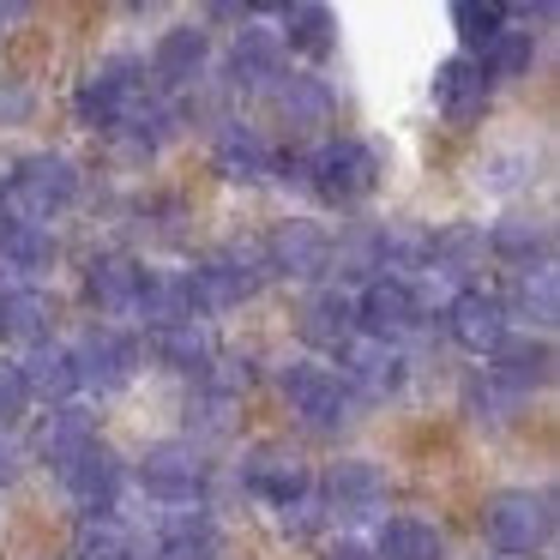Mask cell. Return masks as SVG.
<instances>
[{
  "label": "cell",
  "instance_id": "12",
  "mask_svg": "<svg viewBox=\"0 0 560 560\" xmlns=\"http://www.w3.org/2000/svg\"><path fill=\"white\" fill-rule=\"evenodd\" d=\"M488 380H494L506 398H524V392H542L555 380V343L548 338H530V331H506L488 355Z\"/></svg>",
  "mask_w": 560,
  "mask_h": 560
},
{
  "label": "cell",
  "instance_id": "36",
  "mask_svg": "<svg viewBox=\"0 0 560 560\" xmlns=\"http://www.w3.org/2000/svg\"><path fill=\"white\" fill-rule=\"evenodd\" d=\"M331 266H338V278H368V271L380 278V230H350L343 242H331L326 271Z\"/></svg>",
  "mask_w": 560,
  "mask_h": 560
},
{
  "label": "cell",
  "instance_id": "10",
  "mask_svg": "<svg viewBox=\"0 0 560 560\" xmlns=\"http://www.w3.org/2000/svg\"><path fill=\"white\" fill-rule=\"evenodd\" d=\"M67 355H73L79 386H91V392H121L127 380H133V368H139V343L127 338V331H115V326H91Z\"/></svg>",
  "mask_w": 560,
  "mask_h": 560
},
{
  "label": "cell",
  "instance_id": "7",
  "mask_svg": "<svg viewBox=\"0 0 560 560\" xmlns=\"http://www.w3.org/2000/svg\"><path fill=\"white\" fill-rule=\"evenodd\" d=\"M283 398H290V410L302 416L314 434H338L343 422H350V392L338 386V374H331L326 362H290L278 374Z\"/></svg>",
  "mask_w": 560,
  "mask_h": 560
},
{
  "label": "cell",
  "instance_id": "45",
  "mask_svg": "<svg viewBox=\"0 0 560 560\" xmlns=\"http://www.w3.org/2000/svg\"><path fill=\"white\" fill-rule=\"evenodd\" d=\"M0 295H7V290H0Z\"/></svg>",
  "mask_w": 560,
  "mask_h": 560
},
{
  "label": "cell",
  "instance_id": "19",
  "mask_svg": "<svg viewBox=\"0 0 560 560\" xmlns=\"http://www.w3.org/2000/svg\"><path fill=\"white\" fill-rule=\"evenodd\" d=\"M211 163H218V175H223V182H235V187H259V182L278 175V151H271L254 127H242V121H223L218 145H211Z\"/></svg>",
  "mask_w": 560,
  "mask_h": 560
},
{
  "label": "cell",
  "instance_id": "27",
  "mask_svg": "<svg viewBox=\"0 0 560 560\" xmlns=\"http://www.w3.org/2000/svg\"><path fill=\"white\" fill-rule=\"evenodd\" d=\"M488 254L506 259V266H518V271H542L548 254H555V235H548V223H536V218H500L494 230H488Z\"/></svg>",
  "mask_w": 560,
  "mask_h": 560
},
{
  "label": "cell",
  "instance_id": "28",
  "mask_svg": "<svg viewBox=\"0 0 560 560\" xmlns=\"http://www.w3.org/2000/svg\"><path fill=\"white\" fill-rule=\"evenodd\" d=\"M500 307H506V319L518 314V319H530L536 326V338H542L548 326L560 319V290H555V271H512V290L500 295Z\"/></svg>",
  "mask_w": 560,
  "mask_h": 560
},
{
  "label": "cell",
  "instance_id": "22",
  "mask_svg": "<svg viewBox=\"0 0 560 560\" xmlns=\"http://www.w3.org/2000/svg\"><path fill=\"white\" fill-rule=\"evenodd\" d=\"M295 331H302V343H314V350L338 355L355 343V314H350V295L343 290H314L302 302V314H295Z\"/></svg>",
  "mask_w": 560,
  "mask_h": 560
},
{
  "label": "cell",
  "instance_id": "24",
  "mask_svg": "<svg viewBox=\"0 0 560 560\" xmlns=\"http://www.w3.org/2000/svg\"><path fill=\"white\" fill-rule=\"evenodd\" d=\"M139 278H145V266L127 254H97L85 266V302L97 307V314H133L139 302Z\"/></svg>",
  "mask_w": 560,
  "mask_h": 560
},
{
  "label": "cell",
  "instance_id": "44",
  "mask_svg": "<svg viewBox=\"0 0 560 560\" xmlns=\"http://www.w3.org/2000/svg\"><path fill=\"white\" fill-rule=\"evenodd\" d=\"M19 19H25V7L19 0H0V25H19Z\"/></svg>",
  "mask_w": 560,
  "mask_h": 560
},
{
  "label": "cell",
  "instance_id": "2",
  "mask_svg": "<svg viewBox=\"0 0 560 560\" xmlns=\"http://www.w3.org/2000/svg\"><path fill=\"white\" fill-rule=\"evenodd\" d=\"M482 536L500 555H536L555 536V494L548 488H500L482 500Z\"/></svg>",
  "mask_w": 560,
  "mask_h": 560
},
{
  "label": "cell",
  "instance_id": "16",
  "mask_svg": "<svg viewBox=\"0 0 560 560\" xmlns=\"http://www.w3.org/2000/svg\"><path fill=\"white\" fill-rule=\"evenodd\" d=\"M242 482H247V494H259L266 506H295V500H307V464L295 458L290 446H254L242 458Z\"/></svg>",
  "mask_w": 560,
  "mask_h": 560
},
{
  "label": "cell",
  "instance_id": "32",
  "mask_svg": "<svg viewBox=\"0 0 560 560\" xmlns=\"http://www.w3.org/2000/svg\"><path fill=\"white\" fill-rule=\"evenodd\" d=\"M0 259H7L13 271H49V266H55V235H49V223H31V218L7 223V230H0Z\"/></svg>",
  "mask_w": 560,
  "mask_h": 560
},
{
  "label": "cell",
  "instance_id": "30",
  "mask_svg": "<svg viewBox=\"0 0 560 560\" xmlns=\"http://www.w3.org/2000/svg\"><path fill=\"white\" fill-rule=\"evenodd\" d=\"M91 440H97V416H91L85 404H55V410L43 416V428H37V452L49 464L73 458L79 446H91Z\"/></svg>",
  "mask_w": 560,
  "mask_h": 560
},
{
  "label": "cell",
  "instance_id": "40",
  "mask_svg": "<svg viewBox=\"0 0 560 560\" xmlns=\"http://www.w3.org/2000/svg\"><path fill=\"white\" fill-rule=\"evenodd\" d=\"M314 524H319V512L307 506V500H295V506H283V512H278V530H283V536H307Z\"/></svg>",
  "mask_w": 560,
  "mask_h": 560
},
{
  "label": "cell",
  "instance_id": "3",
  "mask_svg": "<svg viewBox=\"0 0 560 560\" xmlns=\"http://www.w3.org/2000/svg\"><path fill=\"white\" fill-rule=\"evenodd\" d=\"M307 187H314L326 206H362L380 187V158L362 139H326V145L307 158Z\"/></svg>",
  "mask_w": 560,
  "mask_h": 560
},
{
  "label": "cell",
  "instance_id": "11",
  "mask_svg": "<svg viewBox=\"0 0 560 560\" xmlns=\"http://www.w3.org/2000/svg\"><path fill=\"white\" fill-rule=\"evenodd\" d=\"M259 254H266L271 278H319L326 259H331V235L319 230L314 218H283V223H271Z\"/></svg>",
  "mask_w": 560,
  "mask_h": 560
},
{
  "label": "cell",
  "instance_id": "20",
  "mask_svg": "<svg viewBox=\"0 0 560 560\" xmlns=\"http://www.w3.org/2000/svg\"><path fill=\"white\" fill-rule=\"evenodd\" d=\"M386 500V470L374 458H338L326 464V506L343 518H368Z\"/></svg>",
  "mask_w": 560,
  "mask_h": 560
},
{
  "label": "cell",
  "instance_id": "18",
  "mask_svg": "<svg viewBox=\"0 0 560 560\" xmlns=\"http://www.w3.org/2000/svg\"><path fill=\"white\" fill-rule=\"evenodd\" d=\"M145 350L158 355L170 374H206L218 362V343H211L206 319H163V326H145Z\"/></svg>",
  "mask_w": 560,
  "mask_h": 560
},
{
  "label": "cell",
  "instance_id": "33",
  "mask_svg": "<svg viewBox=\"0 0 560 560\" xmlns=\"http://www.w3.org/2000/svg\"><path fill=\"white\" fill-rule=\"evenodd\" d=\"M163 560H223V530L206 512H187L163 530Z\"/></svg>",
  "mask_w": 560,
  "mask_h": 560
},
{
  "label": "cell",
  "instance_id": "37",
  "mask_svg": "<svg viewBox=\"0 0 560 560\" xmlns=\"http://www.w3.org/2000/svg\"><path fill=\"white\" fill-rule=\"evenodd\" d=\"M73 560H127V530L115 518H79Z\"/></svg>",
  "mask_w": 560,
  "mask_h": 560
},
{
  "label": "cell",
  "instance_id": "42",
  "mask_svg": "<svg viewBox=\"0 0 560 560\" xmlns=\"http://www.w3.org/2000/svg\"><path fill=\"white\" fill-rule=\"evenodd\" d=\"M319 560H374V548H362V542H331Z\"/></svg>",
  "mask_w": 560,
  "mask_h": 560
},
{
  "label": "cell",
  "instance_id": "26",
  "mask_svg": "<svg viewBox=\"0 0 560 560\" xmlns=\"http://www.w3.org/2000/svg\"><path fill=\"white\" fill-rule=\"evenodd\" d=\"M49 326H55V302L43 290H7L0 295V343L37 350V343H49Z\"/></svg>",
  "mask_w": 560,
  "mask_h": 560
},
{
  "label": "cell",
  "instance_id": "29",
  "mask_svg": "<svg viewBox=\"0 0 560 560\" xmlns=\"http://www.w3.org/2000/svg\"><path fill=\"white\" fill-rule=\"evenodd\" d=\"M19 374H25V392L43 404H67L79 392V374H73V355L61 350V343H37V350L19 362Z\"/></svg>",
  "mask_w": 560,
  "mask_h": 560
},
{
  "label": "cell",
  "instance_id": "6",
  "mask_svg": "<svg viewBox=\"0 0 560 560\" xmlns=\"http://www.w3.org/2000/svg\"><path fill=\"white\" fill-rule=\"evenodd\" d=\"M55 476H61L67 500H73L85 518H109L115 500H121V482H127V464L115 458L103 440H91V446H79L73 458L55 464Z\"/></svg>",
  "mask_w": 560,
  "mask_h": 560
},
{
  "label": "cell",
  "instance_id": "8",
  "mask_svg": "<svg viewBox=\"0 0 560 560\" xmlns=\"http://www.w3.org/2000/svg\"><path fill=\"white\" fill-rule=\"evenodd\" d=\"M139 488H145L151 500H163V506H187V500L206 488V458H199L187 440H158V446H145V458L133 464Z\"/></svg>",
  "mask_w": 560,
  "mask_h": 560
},
{
  "label": "cell",
  "instance_id": "34",
  "mask_svg": "<svg viewBox=\"0 0 560 560\" xmlns=\"http://www.w3.org/2000/svg\"><path fill=\"white\" fill-rule=\"evenodd\" d=\"M530 61H536V37H530V31H500V37L476 55V67H482L488 85H494V79H524V73H530Z\"/></svg>",
  "mask_w": 560,
  "mask_h": 560
},
{
  "label": "cell",
  "instance_id": "13",
  "mask_svg": "<svg viewBox=\"0 0 560 560\" xmlns=\"http://www.w3.org/2000/svg\"><path fill=\"white\" fill-rule=\"evenodd\" d=\"M338 362H343V368H331V374H338L343 392H350V404H355V398H362V404H380V398H392V392L404 386V355L392 350V343L355 338L350 350H338Z\"/></svg>",
  "mask_w": 560,
  "mask_h": 560
},
{
  "label": "cell",
  "instance_id": "38",
  "mask_svg": "<svg viewBox=\"0 0 560 560\" xmlns=\"http://www.w3.org/2000/svg\"><path fill=\"white\" fill-rule=\"evenodd\" d=\"M199 380H206V386L218 392V398H235V392L254 386V362H242V355H223V362H211Z\"/></svg>",
  "mask_w": 560,
  "mask_h": 560
},
{
  "label": "cell",
  "instance_id": "39",
  "mask_svg": "<svg viewBox=\"0 0 560 560\" xmlns=\"http://www.w3.org/2000/svg\"><path fill=\"white\" fill-rule=\"evenodd\" d=\"M31 392H25V374H19V362H7L0 355V428H13L19 416H25Z\"/></svg>",
  "mask_w": 560,
  "mask_h": 560
},
{
  "label": "cell",
  "instance_id": "23",
  "mask_svg": "<svg viewBox=\"0 0 560 560\" xmlns=\"http://www.w3.org/2000/svg\"><path fill=\"white\" fill-rule=\"evenodd\" d=\"M283 79V37L278 31H235L230 49V85L235 91H271Z\"/></svg>",
  "mask_w": 560,
  "mask_h": 560
},
{
  "label": "cell",
  "instance_id": "15",
  "mask_svg": "<svg viewBox=\"0 0 560 560\" xmlns=\"http://www.w3.org/2000/svg\"><path fill=\"white\" fill-rule=\"evenodd\" d=\"M488 97H494V85L470 55H446L434 67V109L446 115V127H476L488 115Z\"/></svg>",
  "mask_w": 560,
  "mask_h": 560
},
{
  "label": "cell",
  "instance_id": "35",
  "mask_svg": "<svg viewBox=\"0 0 560 560\" xmlns=\"http://www.w3.org/2000/svg\"><path fill=\"white\" fill-rule=\"evenodd\" d=\"M452 31H458L464 49L482 55L488 43L506 31V7H500V0H458V7H452ZM476 55H470V61H476Z\"/></svg>",
  "mask_w": 560,
  "mask_h": 560
},
{
  "label": "cell",
  "instance_id": "4",
  "mask_svg": "<svg viewBox=\"0 0 560 560\" xmlns=\"http://www.w3.org/2000/svg\"><path fill=\"white\" fill-rule=\"evenodd\" d=\"M145 67L139 61H127V55H115V61H103V67H91L85 79H79V91H73V115L91 127V133H115V121H121L127 109H133L139 97H145Z\"/></svg>",
  "mask_w": 560,
  "mask_h": 560
},
{
  "label": "cell",
  "instance_id": "17",
  "mask_svg": "<svg viewBox=\"0 0 560 560\" xmlns=\"http://www.w3.org/2000/svg\"><path fill=\"white\" fill-rule=\"evenodd\" d=\"M266 97H271V109H278V121L290 127V133H319V127H331V115H338V97H331V85L319 73H283Z\"/></svg>",
  "mask_w": 560,
  "mask_h": 560
},
{
  "label": "cell",
  "instance_id": "31",
  "mask_svg": "<svg viewBox=\"0 0 560 560\" xmlns=\"http://www.w3.org/2000/svg\"><path fill=\"white\" fill-rule=\"evenodd\" d=\"M374 560H446V536L428 518H386L380 524Z\"/></svg>",
  "mask_w": 560,
  "mask_h": 560
},
{
  "label": "cell",
  "instance_id": "21",
  "mask_svg": "<svg viewBox=\"0 0 560 560\" xmlns=\"http://www.w3.org/2000/svg\"><path fill=\"white\" fill-rule=\"evenodd\" d=\"M206 61H211V37H206V31H199V25H170L158 37L151 73H158V85L187 91L194 79H206Z\"/></svg>",
  "mask_w": 560,
  "mask_h": 560
},
{
  "label": "cell",
  "instance_id": "1",
  "mask_svg": "<svg viewBox=\"0 0 560 560\" xmlns=\"http://www.w3.org/2000/svg\"><path fill=\"white\" fill-rule=\"evenodd\" d=\"M182 278H187V307H194V319H206V314L242 307L271 271H266V254H259L254 242H235V247H223V254L199 259V266L182 271Z\"/></svg>",
  "mask_w": 560,
  "mask_h": 560
},
{
  "label": "cell",
  "instance_id": "9",
  "mask_svg": "<svg viewBox=\"0 0 560 560\" xmlns=\"http://www.w3.org/2000/svg\"><path fill=\"white\" fill-rule=\"evenodd\" d=\"M350 314H355V331L368 343H398L404 331H416L422 307H416V290L404 278H368L362 295L350 302Z\"/></svg>",
  "mask_w": 560,
  "mask_h": 560
},
{
  "label": "cell",
  "instance_id": "41",
  "mask_svg": "<svg viewBox=\"0 0 560 560\" xmlns=\"http://www.w3.org/2000/svg\"><path fill=\"white\" fill-rule=\"evenodd\" d=\"M19 470H25V446H19L7 428H0V488L7 482H19Z\"/></svg>",
  "mask_w": 560,
  "mask_h": 560
},
{
  "label": "cell",
  "instance_id": "25",
  "mask_svg": "<svg viewBox=\"0 0 560 560\" xmlns=\"http://www.w3.org/2000/svg\"><path fill=\"white\" fill-rule=\"evenodd\" d=\"M283 55H307V61H326L331 49H338V13L331 7H314V0H295V7H283Z\"/></svg>",
  "mask_w": 560,
  "mask_h": 560
},
{
  "label": "cell",
  "instance_id": "43",
  "mask_svg": "<svg viewBox=\"0 0 560 560\" xmlns=\"http://www.w3.org/2000/svg\"><path fill=\"white\" fill-rule=\"evenodd\" d=\"M524 19H536V25H548V19H555V7H548V0H536V7H518Z\"/></svg>",
  "mask_w": 560,
  "mask_h": 560
},
{
  "label": "cell",
  "instance_id": "5",
  "mask_svg": "<svg viewBox=\"0 0 560 560\" xmlns=\"http://www.w3.org/2000/svg\"><path fill=\"white\" fill-rule=\"evenodd\" d=\"M7 194H13L19 218L43 223V218H55V211H67L79 199V170L61 151H31V158L7 175Z\"/></svg>",
  "mask_w": 560,
  "mask_h": 560
},
{
  "label": "cell",
  "instance_id": "14",
  "mask_svg": "<svg viewBox=\"0 0 560 560\" xmlns=\"http://www.w3.org/2000/svg\"><path fill=\"white\" fill-rule=\"evenodd\" d=\"M446 331H452V343L458 350H470V355H494V343L506 338V307H500V295L494 290H482V283H470V290H458L446 302Z\"/></svg>",
  "mask_w": 560,
  "mask_h": 560
}]
</instances>
